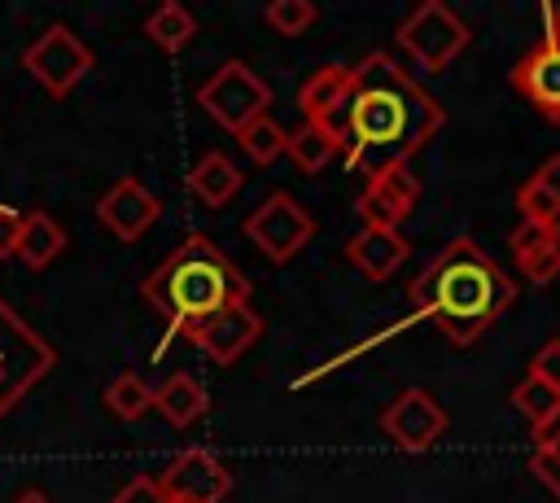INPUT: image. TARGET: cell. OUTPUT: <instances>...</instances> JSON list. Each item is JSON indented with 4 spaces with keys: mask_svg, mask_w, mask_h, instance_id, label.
Returning a JSON list of instances; mask_svg holds the SVG:
<instances>
[{
    "mask_svg": "<svg viewBox=\"0 0 560 503\" xmlns=\"http://www.w3.org/2000/svg\"><path fill=\"white\" fill-rule=\"evenodd\" d=\"M241 184H245V175L236 171V162L228 157V153H206L197 166H192V175H188V192L197 197V201H206V206H228L236 192H241Z\"/></svg>",
    "mask_w": 560,
    "mask_h": 503,
    "instance_id": "19",
    "label": "cell"
},
{
    "mask_svg": "<svg viewBox=\"0 0 560 503\" xmlns=\"http://www.w3.org/2000/svg\"><path fill=\"white\" fill-rule=\"evenodd\" d=\"M18 503H52V499H48V494H39V490H26Z\"/></svg>",
    "mask_w": 560,
    "mask_h": 503,
    "instance_id": "33",
    "label": "cell"
},
{
    "mask_svg": "<svg viewBox=\"0 0 560 503\" xmlns=\"http://www.w3.org/2000/svg\"><path fill=\"white\" fill-rule=\"evenodd\" d=\"M516 210L525 223H538L560 236V153L547 157L521 188H516Z\"/></svg>",
    "mask_w": 560,
    "mask_h": 503,
    "instance_id": "14",
    "label": "cell"
},
{
    "mask_svg": "<svg viewBox=\"0 0 560 503\" xmlns=\"http://www.w3.org/2000/svg\"><path fill=\"white\" fill-rule=\"evenodd\" d=\"M236 144H241V153H245L249 162L267 166V162H276V157L284 153L289 131H284V127H280L271 114H262V118H254V122H245V127L236 131Z\"/></svg>",
    "mask_w": 560,
    "mask_h": 503,
    "instance_id": "23",
    "label": "cell"
},
{
    "mask_svg": "<svg viewBox=\"0 0 560 503\" xmlns=\"http://www.w3.org/2000/svg\"><path fill=\"white\" fill-rule=\"evenodd\" d=\"M346 258L368 276V280H389L402 258H407V241L402 232H381V227H363L350 245H346Z\"/></svg>",
    "mask_w": 560,
    "mask_h": 503,
    "instance_id": "16",
    "label": "cell"
},
{
    "mask_svg": "<svg viewBox=\"0 0 560 503\" xmlns=\"http://www.w3.org/2000/svg\"><path fill=\"white\" fill-rule=\"evenodd\" d=\"M542 17H547V39H556V44H560V4H547V9H542Z\"/></svg>",
    "mask_w": 560,
    "mask_h": 503,
    "instance_id": "32",
    "label": "cell"
},
{
    "mask_svg": "<svg viewBox=\"0 0 560 503\" xmlns=\"http://www.w3.org/2000/svg\"><path fill=\"white\" fill-rule=\"evenodd\" d=\"M529 472L542 481V490H551L560 499V455H547V451H534L529 455Z\"/></svg>",
    "mask_w": 560,
    "mask_h": 503,
    "instance_id": "29",
    "label": "cell"
},
{
    "mask_svg": "<svg viewBox=\"0 0 560 503\" xmlns=\"http://www.w3.org/2000/svg\"><path fill=\"white\" fill-rule=\"evenodd\" d=\"M516 289L512 280L468 241H451L416 280H411V306L429 315L455 346H472L508 306Z\"/></svg>",
    "mask_w": 560,
    "mask_h": 503,
    "instance_id": "2",
    "label": "cell"
},
{
    "mask_svg": "<svg viewBox=\"0 0 560 503\" xmlns=\"http://www.w3.org/2000/svg\"><path fill=\"white\" fill-rule=\"evenodd\" d=\"M245 236H249L271 262H289V258H298V254L311 245L315 219H311L306 206H298L289 192H271L262 206L249 210Z\"/></svg>",
    "mask_w": 560,
    "mask_h": 503,
    "instance_id": "6",
    "label": "cell"
},
{
    "mask_svg": "<svg viewBox=\"0 0 560 503\" xmlns=\"http://www.w3.org/2000/svg\"><path fill=\"white\" fill-rule=\"evenodd\" d=\"M262 332V319L254 315L249 302H228L223 311H214L210 319H201L197 328H188L184 337L197 341V350H206L214 363H236Z\"/></svg>",
    "mask_w": 560,
    "mask_h": 503,
    "instance_id": "8",
    "label": "cell"
},
{
    "mask_svg": "<svg viewBox=\"0 0 560 503\" xmlns=\"http://www.w3.org/2000/svg\"><path fill=\"white\" fill-rule=\"evenodd\" d=\"M105 407H109L118 420H140V416L153 407V389H149L144 376L122 372V376H114V381L105 385Z\"/></svg>",
    "mask_w": 560,
    "mask_h": 503,
    "instance_id": "24",
    "label": "cell"
},
{
    "mask_svg": "<svg viewBox=\"0 0 560 503\" xmlns=\"http://www.w3.org/2000/svg\"><path fill=\"white\" fill-rule=\"evenodd\" d=\"M442 127V109L385 57L372 52L350 70V92L332 114L328 131L350 171H394Z\"/></svg>",
    "mask_w": 560,
    "mask_h": 503,
    "instance_id": "1",
    "label": "cell"
},
{
    "mask_svg": "<svg viewBox=\"0 0 560 503\" xmlns=\"http://www.w3.org/2000/svg\"><path fill=\"white\" fill-rule=\"evenodd\" d=\"M381 429L402 446V451H429L442 429H446V411L442 402H433L424 389H402L385 411H381Z\"/></svg>",
    "mask_w": 560,
    "mask_h": 503,
    "instance_id": "10",
    "label": "cell"
},
{
    "mask_svg": "<svg viewBox=\"0 0 560 503\" xmlns=\"http://www.w3.org/2000/svg\"><path fill=\"white\" fill-rule=\"evenodd\" d=\"M262 22H267L276 35L293 39V35H302V31L315 22V4H311V0H271V4L262 9Z\"/></svg>",
    "mask_w": 560,
    "mask_h": 503,
    "instance_id": "26",
    "label": "cell"
},
{
    "mask_svg": "<svg viewBox=\"0 0 560 503\" xmlns=\"http://www.w3.org/2000/svg\"><path fill=\"white\" fill-rule=\"evenodd\" d=\"M22 66L31 70V79L52 92V96H66L88 70H92V48L70 31V26H48L35 44H26L22 52Z\"/></svg>",
    "mask_w": 560,
    "mask_h": 503,
    "instance_id": "7",
    "label": "cell"
},
{
    "mask_svg": "<svg viewBox=\"0 0 560 503\" xmlns=\"http://www.w3.org/2000/svg\"><path fill=\"white\" fill-rule=\"evenodd\" d=\"M346 92H350V66H319V70H315V74L302 83L298 105H302L306 122L328 127V122H332V114L341 109Z\"/></svg>",
    "mask_w": 560,
    "mask_h": 503,
    "instance_id": "18",
    "label": "cell"
},
{
    "mask_svg": "<svg viewBox=\"0 0 560 503\" xmlns=\"http://www.w3.org/2000/svg\"><path fill=\"white\" fill-rule=\"evenodd\" d=\"M529 376L542 381V385H551V389H560V337H551V341H542V346L534 350Z\"/></svg>",
    "mask_w": 560,
    "mask_h": 503,
    "instance_id": "27",
    "label": "cell"
},
{
    "mask_svg": "<svg viewBox=\"0 0 560 503\" xmlns=\"http://www.w3.org/2000/svg\"><path fill=\"white\" fill-rule=\"evenodd\" d=\"M284 153L293 157V166H298V171L315 175V171H324L341 149H337V140H332V131H328V127H319V122H302L298 131H289Z\"/></svg>",
    "mask_w": 560,
    "mask_h": 503,
    "instance_id": "22",
    "label": "cell"
},
{
    "mask_svg": "<svg viewBox=\"0 0 560 503\" xmlns=\"http://www.w3.org/2000/svg\"><path fill=\"white\" fill-rule=\"evenodd\" d=\"M534 433V451H547V455H560V407L542 420V424H534L529 429Z\"/></svg>",
    "mask_w": 560,
    "mask_h": 503,
    "instance_id": "30",
    "label": "cell"
},
{
    "mask_svg": "<svg viewBox=\"0 0 560 503\" xmlns=\"http://www.w3.org/2000/svg\"><path fill=\"white\" fill-rule=\"evenodd\" d=\"M512 258H516V267H521L525 280L551 284V280L560 276V236L547 232V227H538V223H525V219H521L516 232H512Z\"/></svg>",
    "mask_w": 560,
    "mask_h": 503,
    "instance_id": "15",
    "label": "cell"
},
{
    "mask_svg": "<svg viewBox=\"0 0 560 503\" xmlns=\"http://www.w3.org/2000/svg\"><path fill=\"white\" fill-rule=\"evenodd\" d=\"M18 232H22V214L18 210H0V258L18 254Z\"/></svg>",
    "mask_w": 560,
    "mask_h": 503,
    "instance_id": "31",
    "label": "cell"
},
{
    "mask_svg": "<svg viewBox=\"0 0 560 503\" xmlns=\"http://www.w3.org/2000/svg\"><path fill=\"white\" fill-rule=\"evenodd\" d=\"M197 105H201L219 127H228V131L236 136L245 122H254V118L267 114L271 87H267L245 61H223V66L197 87Z\"/></svg>",
    "mask_w": 560,
    "mask_h": 503,
    "instance_id": "4",
    "label": "cell"
},
{
    "mask_svg": "<svg viewBox=\"0 0 560 503\" xmlns=\"http://www.w3.org/2000/svg\"><path fill=\"white\" fill-rule=\"evenodd\" d=\"M171 503H184V499H171Z\"/></svg>",
    "mask_w": 560,
    "mask_h": 503,
    "instance_id": "34",
    "label": "cell"
},
{
    "mask_svg": "<svg viewBox=\"0 0 560 503\" xmlns=\"http://www.w3.org/2000/svg\"><path fill=\"white\" fill-rule=\"evenodd\" d=\"M140 293L149 306H158V315H166L171 328L188 332L228 302H245L249 284L206 236H192L149 271Z\"/></svg>",
    "mask_w": 560,
    "mask_h": 503,
    "instance_id": "3",
    "label": "cell"
},
{
    "mask_svg": "<svg viewBox=\"0 0 560 503\" xmlns=\"http://www.w3.org/2000/svg\"><path fill=\"white\" fill-rule=\"evenodd\" d=\"M66 249V232H61V223L57 219H48L44 210H31V214H22V232H18V258L26 262V267H48L57 254Z\"/></svg>",
    "mask_w": 560,
    "mask_h": 503,
    "instance_id": "20",
    "label": "cell"
},
{
    "mask_svg": "<svg viewBox=\"0 0 560 503\" xmlns=\"http://www.w3.org/2000/svg\"><path fill=\"white\" fill-rule=\"evenodd\" d=\"M109 503H171V494L162 490V481L158 477H131Z\"/></svg>",
    "mask_w": 560,
    "mask_h": 503,
    "instance_id": "28",
    "label": "cell"
},
{
    "mask_svg": "<svg viewBox=\"0 0 560 503\" xmlns=\"http://www.w3.org/2000/svg\"><path fill=\"white\" fill-rule=\"evenodd\" d=\"M398 44L416 57L420 70H446L464 48H468V26L442 4V0H424L411 17L398 22Z\"/></svg>",
    "mask_w": 560,
    "mask_h": 503,
    "instance_id": "5",
    "label": "cell"
},
{
    "mask_svg": "<svg viewBox=\"0 0 560 503\" xmlns=\"http://www.w3.org/2000/svg\"><path fill=\"white\" fill-rule=\"evenodd\" d=\"M144 35H149L162 52H179L184 44H192V35H197V17H192L184 4L166 0V4H158V9L144 17Z\"/></svg>",
    "mask_w": 560,
    "mask_h": 503,
    "instance_id": "21",
    "label": "cell"
},
{
    "mask_svg": "<svg viewBox=\"0 0 560 503\" xmlns=\"http://www.w3.org/2000/svg\"><path fill=\"white\" fill-rule=\"evenodd\" d=\"M420 201V184L407 166H394V171H381L368 179V188L359 192L354 210L363 219V227H381V232H398V223L416 210Z\"/></svg>",
    "mask_w": 560,
    "mask_h": 503,
    "instance_id": "9",
    "label": "cell"
},
{
    "mask_svg": "<svg viewBox=\"0 0 560 503\" xmlns=\"http://www.w3.org/2000/svg\"><path fill=\"white\" fill-rule=\"evenodd\" d=\"M96 214H101V223L118 236V241H140L153 223H158V214H162V206H158V197L140 184V179H118L101 201H96Z\"/></svg>",
    "mask_w": 560,
    "mask_h": 503,
    "instance_id": "13",
    "label": "cell"
},
{
    "mask_svg": "<svg viewBox=\"0 0 560 503\" xmlns=\"http://www.w3.org/2000/svg\"><path fill=\"white\" fill-rule=\"evenodd\" d=\"M158 481L171 499H184V503H223L232 490V472L206 451H188V455L171 459Z\"/></svg>",
    "mask_w": 560,
    "mask_h": 503,
    "instance_id": "12",
    "label": "cell"
},
{
    "mask_svg": "<svg viewBox=\"0 0 560 503\" xmlns=\"http://www.w3.org/2000/svg\"><path fill=\"white\" fill-rule=\"evenodd\" d=\"M153 407L162 411V420H166L171 429H188V424H197V420L206 416L210 398H206V385H201L197 376L175 372V376H166V381L158 385Z\"/></svg>",
    "mask_w": 560,
    "mask_h": 503,
    "instance_id": "17",
    "label": "cell"
},
{
    "mask_svg": "<svg viewBox=\"0 0 560 503\" xmlns=\"http://www.w3.org/2000/svg\"><path fill=\"white\" fill-rule=\"evenodd\" d=\"M512 87L547 118V122H560V44L556 39H538L516 66H512Z\"/></svg>",
    "mask_w": 560,
    "mask_h": 503,
    "instance_id": "11",
    "label": "cell"
},
{
    "mask_svg": "<svg viewBox=\"0 0 560 503\" xmlns=\"http://www.w3.org/2000/svg\"><path fill=\"white\" fill-rule=\"evenodd\" d=\"M512 407L529 420V429L534 424H542L556 407H560V389H551V385H542V381H534V376H521L516 381V389H512Z\"/></svg>",
    "mask_w": 560,
    "mask_h": 503,
    "instance_id": "25",
    "label": "cell"
}]
</instances>
